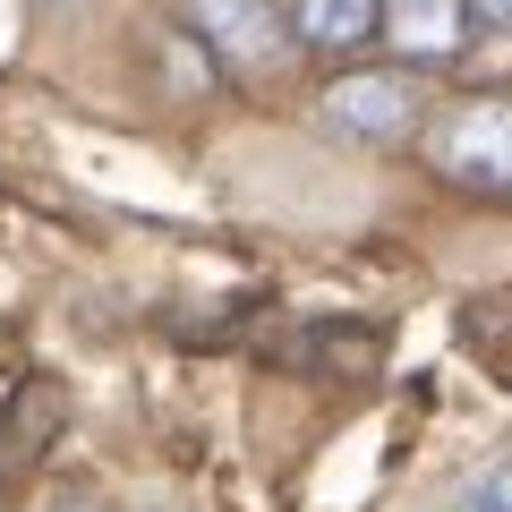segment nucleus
I'll return each instance as SVG.
<instances>
[{"label":"nucleus","mask_w":512,"mask_h":512,"mask_svg":"<svg viewBox=\"0 0 512 512\" xmlns=\"http://www.w3.org/2000/svg\"><path fill=\"white\" fill-rule=\"evenodd\" d=\"M427 163L453 188L512 197V94H470V103L427 120Z\"/></svg>","instance_id":"1"},{"label":"nucleus","mask_w":512,"mask_h":512,"mask_svg":"<svg viewBox=\"0 0 512 512\" xmlns=\"http://www.w3.org/2000/svg\"><path fill=\"white\" fill-rule=\"evenodd\" d=\"M316 120L342 137V146H402L419 128V94L402 69H350L316 94Z\"/></svg>","instance_id":"2"},{"label":"nucleus","mask_w":512,"mask_h":512,"mask_svg":"<svg viewBox=\"0 0 512 512\" xmlns=\"http://www.w3.org/2000/svg\"><path fill=\"white\" fill-rule=\"evenodd\" d=\"M188 18H197L205 43H214V60H231V69H274L282 43H291L265 0H188Z\"/></svg>","instance_id":"3"},{"label":"nucleus","mask_w":512,"mask_h":512,"mask_svg":"<svg viewBox=\"0 0 512 512\" xmlns=\"http://www.w3.org/2000/svg\"><path fill=\"white\" fill-rule=\"evenodd\" d=\"M376 26L402 60H461V43H470V0H376Z\"/></svg>","instance_id":"4"},{"label":"nucleus","mask_w":512,"mask_h":512,"mask_svg":"<svg viewBox=\"0 0 512 512\" xmlns=\"http://www.w3.org/2000/svg\"><path fill=\"white\" fill-rule=\"evenodd\" d=\"M282 35L308 43V52H359L376 35V0H291L282 9Z\"/></svg>","instance_id":"5"},{"label":"nucleus","mask_w":512,"mask_h":512,"mask_svg":"<svg viewBox=\"0 0 512 512\" xmlns=\"http://www.w3.org/2000/svg\"><path fill=\"white\" fill-rule=\"evenodd\" d=\"M453 512H512V453L495 461V470H478L470 487H461V504Z\"/></svg>","instance_id":"6"},{"label":"nucleus","mask_w":512,"mask_h":512,"mask_svg":"<svg viewBox=\"0 0 512 512\" xmlns=\"http://www.w3.org/2000/svg\"><path fill=\"white\" fill-rule=\"evenodd\" d=\"M470 26H512V0H470Z\"/></svg>","instance_id":"7"},{"label":"nucleus","mask_w":512,"mask_h":512,"mask_svg":"<svg viewBox=\"0 0 512 512\" xmlns=\"http://www.w3.org/2000/svg\"><path fill=\"white\" fill-rule=\"evenodd\" d=\"M43 512H103V504H94V495H52Z\"/></svg>","instance_id":"8"},{"label":"nucleus","mask_w":512,"mask_h":512,"mask_svg":"<svg viewBox=\"0 0 512 512\" xmlns=\"http://www.w3.org/2000/svg\"><path fill=\"white\" fill-rule=\"evenodd\" d=\"M146 512H163V504H146Z\"/></svg>","instance_id":"9"}]
</instances>
